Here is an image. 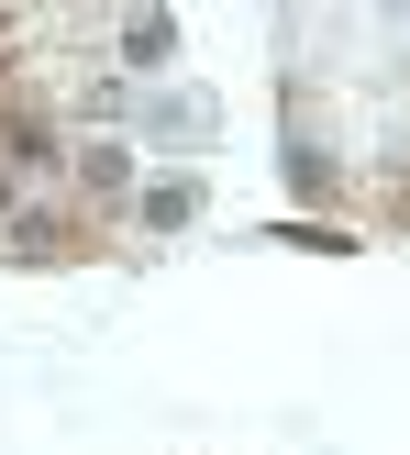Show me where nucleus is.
Here are the masks:
<instances>
[{
  "instance_id": "f257e3e1",
  "label": "nucleus",
  "mask_w": 410,
  "mask_h": 455,
  "mask_svg": "<svg viewBox=\"0 0 410 455\" xmlns=\"http://www.w3.org/2000/svg\"><path fill=\"white\" fill-rule=\"evenodd\" d=\"M111 256H122V234H100L89 212H67L56 189L0 222V267H111Z\"/></svg>"
},
{
  "instance_id": "f03ea898",
  "label": "nucleus",
  "mask_w": 410,
  "mask_h": 455,
  "mask_svg": "<svg viewBox=\"0 0 410 455\" xmlns=\"http://www.w3.org/2000/svg\"><path fill=\"white\" fill-rule=\"evenodd\" d=\"M122 145H167V156H211L222 145V89L200 78H155L122 100Z\"/></svg>"
},
{
  "instance_id": "7ed1b4c3",
  "label": "nucleus",
  "mask_w": 410,
  "mask_h": 455,
  "mask_svg": "<svg viewBox=\"0 0 410 455\" xmlns=\"http://www.w3.org/2000/svg\"><path fill=\"white\" fill-rule=\"evenodd\" d=\"M200 212H211V178H200V167H167V178H145V189H133L122 234H189Z\"/></svg>"
}]
</instances>
